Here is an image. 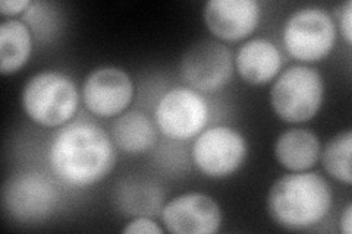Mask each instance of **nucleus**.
<instances>
[{
	"label": "nucleus",
	"mask_w": 352,
	"mask_h": 234,
	"mask_svg": "<svg viewBox=\"0 0 352 234\" xmlns=\"http://www.w3.org/2000/svg\"><path fill=\"white\" fill-rule=\"evenodd\" d=\"M208 107L203 95L192 88H173L164 94L156 108L159 129L172 139H190L207 124Z\"/></svg>",
	"instance_id": "0eeeda50"
},
{
	"label": "nucleus",
	"mask_w": 352,
	"mask_h": 234,
	"mask_svg": "<svg viewBox=\"0 0 352 234\" xmlns=\"http://www.w3.org/2000/svg\"><path fill=\"white\" fill-rule=\"evenodd\" d=\"M31 32L21 21L9 19L0 25V72L15 73L31 54Z\"/></svg>",
	"instance_id": "dca6fc26"
},
{
	"label": "nucleus",
	"mask_w": 352,
	"mask_h": 234,
	"mask_svg": "<svg viewBox=\"0 0 352 234\" xmlns=\"http://www.w3.org/2000/svg\"><path fill=\"white\" fill-rule=\"evenodd\" d=\"M132 97L134 84L129 75L113 66L93 71L82 86L85 107L100 117L120 115L132 102Z\"/></svg>",
	"instance_id": "9d476101"
},
{
	"label": "nucleus",
	"mask_w": 352,
	"mask_h": 234,
	"mask_svg": "<svg viewBox=\"0 0 352 234\" xmlns=\"http://www.w3.org/2000/svg\"><path fill=\"white\" fill-rule=\"evenodd\" d=\"M56 204V187L43 174H19L12 177L3 187V207L10 217L21 222L47 218Z\"/></svg>",
	"instance_id": "6e6552de"
},
{
	"label": "nucleus",
	"mask_w": 352,
	"mask_h": 234,
	"mask_svg": "<svg viewBox=\"0 0 352 234\" xmlns=\"http://www.w3.org/2000/svg\"><path fill=\"white\" fill-rule=\"evenodd\" d=\"M162 220L173 234H213L222 224V211L210 196L185 194L164 205Z\"/></svg>",
	"instance_id": "9b49d317"
},
{
	"label": "nucleus",
	"mask_w": 352,
	"mask_h": 234,
	"mask_svg": "<svg viewBox=\"0 0 352 234\" xmlns=\"http://www.w3.org/2000/svg\"><path fill=\"white\" fill-rule=\"evenodd\" d=\"M22 107L30 119L41 126L65 125L78 107V91L72 80L59 72H41L24 86Z\"/></svg>",
	"instance_id": "7ed1b4c3"
},
{
	"label": "nucleus",
	"mask_w": 352,
	"mask_h": 234,
	"mask_svg": "<svg viewBox=\"0 0 352 234\" xmlns=\"http://www.w3.org/2000/svg\"><path fill=\"white\" fill-rule=\"evenodd\" d=\"M352 2H348L342 6V12H340V30H342V34L348 44L352 43Z\"/></svg>",
	"instance_id": "aec40b11"
},
{
	"label": "nucleus",
	"mask_w": 352,
	"mask_h": 234,
	"mask_svg": "<svg viewBox=\"0 0 352 234\" xmlns=\"http://www.w3.org/2000/svg\"><path fill=\"white\" fill-rule=\"evenodd\" d=\"M204 21L217 38L238 41L257 28L260 8L254 0H208Z\"/></svg>",
	"instance_id": "f8f14e48"
},
{
	"label": "nucleus",
	"mask_w": 352,
	"mask_h": 234,
	"mask_svg": "<svg viewBox=\"0 0 352 234\" xmlns=\"http://www.w3.org/2000/svg\"><path fill=\"white\" fill-rule=\"evenodd\" d=\"M125 234H162L163 230L153 220L140 215L138 218L132 220L122 230Z\"/></svg>",
	"instance_id": "a211bd4d"
},
{
	"label": "nucleus",
	"mask_w": 352,
	"mask_h": 234,
	"mask_svg": "<svg viewBox=\"0 0 352 234\" xmlns=\"http://www.w3.org/2000/svg\"><path fill=\"white\" fill-rule=\"evenodd\" d=\"M336 40L333 19L324 10L304 8L286 21L283 44L294 59L317 62L332 51Z\"/></svg>",
	"instance_id": "39448f33"
},
{
	"label": "nucleus",
	"mask_w": 352,
	"mask_h": 234,
	"mask_svg": "<svg viewBox=\"0 0 352 234\" xmlns=\"http://www.w3.org/2000/svg\"><path fill=\"white\" fill-rule=\"evenodd\" d=\"M351 151H352V133L345 130L338 133L327 142L322 154L324 170L333 179L351 185Z\"/></svg>",
	"instance_id": "f3484780"
},
{
	"label": "nucleus",
	"mask_w": 352,
	"mask_h": 234,
	"mask_svg": "<svg viewBox=\"0 0 352 234\" xmlns=\"http://www.w3.org/2000/svg\"><path fill=\"white\" fill-rule=\"evenodd\" d=\"M274 155L286 170L305 172L320 157V141L307 129H291L278 138Z\"/></svg>",
	"instance_id": "4468645a"
},
{
	"label": "nucleus",
	"mask_w": 352,
	"mask_h": 234,
	"mask_svg": "<svg viewBox=\"0 0 352 234\" xmlns=\"http://www.w3.org/2000/svg\"><path fill=\"white\" fill-rule=\"evenodd\" d=\"M232 71V54L217 41H198L182 58V75L195 91L219 90L228 84Z\"/></svg>",
	"instance_id": "1a4fd4ad"
},
{
	"label": "nucleus",
	"mask_w": 352,
	"mask_h": 234,
	"mask_svg": "<svg viewBox=\"0 0 352 234\" xmlns=\"http://www.w3.org/2000/svg\"><path fill=\"white\" fill-rule=\"evenodd\" d=\"M112 137L122 151L141 154L153 147L157 139V132L147 115L134 110L115 120Z\"/></svg>",
	"instance_id": "2eb2a0df"
},
{
	"label": "nucleus",
	"mask_w": 352,
	"mask_h": 234,
	"mask_svg": "<svg viewBox=\"0 0 352 234\" xmlns=\"http://www.w3.org/2000/svg\"><path fill=\"white\" fill-rule=\"evenodd\" d=\"M340 230H342L345 234H351V230H352V205L349 204L344 214L340 215Z\"/></svg>",
	"instance_id": "412c9836"
},
{
	"label": "nucleus",
	"mask_w": 352,
	"mask_h": 234,
	"mask_svg": "<svg viewBox=\"0 0 352 234\" xmlns=\"http://www.w3.org/2000/svg\"><path fill=\"white\" fill-rule=\"evenodd\" d=\"M30 6V0H2L0 2V12L3 16H12L24 12Z\"/></svg>",
	"instance_id": "6ab92c4d"
},
{
	"label": "nucleus",
	"mask_w": 352,
	"mask_h": 234,
	"mask_svg": "<svg viewBox=\"0 0 352 234\" xmlns=\"http://www.w3.org/2000/svg\"><path fill=\"white\" fill-rule=\"evenodd\" d=\"M332 207V189L317 173L296 172L274 182L267 196L269 214L288 230L318 224Z\"/></svg>",
	"instance_id": "f03ea898"
},
{
	"label": "nucleus",
	"mask_w": 352,
	"mask_h": 234,
	"mask_svg": "<svg viewBox=\"0 0 352 234\" xmlns=\"http://www.w3.org/2000/svg\"><path fill=\"white\" fill-rule=\"evenodd\" d=\"M236 71L244 81L252 85H264L278 75L282 58L278 47L264 38L247 41L238 50Z\"/></svg>",
	"instance_id": "ddd939ff"
},
{
	"label": "nucleus",
	"mask_w": 352,
	"mask_h": 234,
	"mask_svg": "<svg viewBox=\"0 0 352 234\" xmlns=\"http://www.w3.org/2000/svg\"><path fill=\"white\" fill-rule=\"evenodd\" d=\"M247 157L244 137L232 128L216 126L197 138L192 159L198 170L210 177H226L235 173Z\"/></svg>",
	"instance_id": "423d86ee"
},
{
	"label": "nucleus",
	"mask_w": 352,
	"mask_h": 234,
	"mask_svg": "<svg viewBox=\"0 0 352 234\" xmlns=\"http://www.w3.org/2000/svg\"><path fill=\"white\" fill-rule=\"evenodd\" d=\"M323 78L308 66H291L274 82L272 107L283 121L302 124L313 119L323 103Z\"/></svg>",
	"instance_id": "20e7f679"
},
{
	"label": "nucleus",
	"mask_w": 352,
	"mask_h": 234,
	"mask_svg": "<svg viewBox=\"0 0 352 234\" xmlns=\"http://www.w3.org/2000/svg\"><path fill=\"white\" fill-rule=\"evenodd\" d=\"M49 161L60 180L84 187L103 180L112 172L115 148L100 126L75 121L52 142Z\"/></svg>",
	"instance_id": "f257e3e1"
}]
</instances>
